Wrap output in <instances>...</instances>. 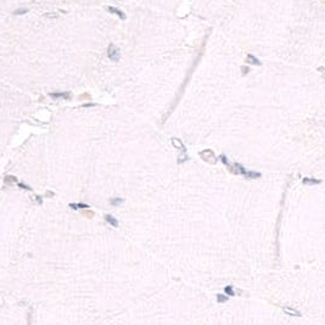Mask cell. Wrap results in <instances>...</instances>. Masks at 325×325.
I'll use <instances>...</instances> for the list:
<instances>
[{"label": "cell", "instance_id": "cell-1", "mask_svg": "<svg viewBox=\"0 0 325 325\" xmlns=\"http://www.w3.org/2000/svg\"><path fill=\"white\" fill-rule=\"evenodd\" d=\"M200 156H201V159H202L205 162L210 163V164H216L217 161H218L217 156L215 155V152H213L212 150H210V149H206V150L201 151V152H200Z\"/></svg>", "mask_w": 325, "mask_h": 325}, {"label": "cell", "instance_id": "cell-2", "mask_svg": "<svg viewBox=\"0 0 325 325\" xmlns=\"http://www.w3.org/2000/svg\"><path fill=\"white\" fill-rule=\"evenodd\" d=\"M107 56L111 61H118L121 57V51L114 44H110L107 49Z\"/></svg>", "mask_w": 325, "mask_h": 325}, {"label": "cell", "instance_id": "cell-3", "mask_svg": "<svg viewBox=\"0 0 325 325\" xmlns=\"http://www.w3.org/2000/svg\"><path fill=\"white\" fill-rule=\"evenodd\" d=\"M282 312L286 314V316H290V317H297V318H301L302 317V313L300 311H297L296 308H292V307H282L281 308Z\"/></svg>", "mask_w": 325, "mask_h": 325}, {"label": "cell", "instance_id": "cell-4", "mask_svg": "<svg viewBox=\"0 0 325 325\" xmlns=\"http://www.w3.org/2000/svg\"><path fill=\"white\" fill-rule=\"evenodd\" d=\"M172 144H173L174 148L181 150L183 154H186V148H185V145L183 144V141H181L180 139H178V138H173V139H172Z\"/></svg>", "mask_w": 325, "mask_h": 325}, {"label": "cell", "instance_id": "cell-5", "mask_svg": "<svg viewBox=\"0 0 325 325\" xmlns=\"http://www.w3.org/2000/svg\"><path fill=\"white\" fill-rule=\"evenodd\" d=\"M246 62L247 63H251V65H255V66H262V62L252 54H247L246 56Z\"/></svg>", "mask_w": 325, "mask_h": 325}, {"label": "cell", "instance_id": "cell-6", "mask_svg": "<svg viewBox=\"0 0 325 325\" xmlns=\"http://www.w3.org/2000/svg\"><path fill=\"white\" fill-rule=\"evenodd\" d=\"M107 10L110 11V12L117 15L121 20H125V13H124L122 10H119V9H117V7H113V6H107Z\"/></svg>", "mask_w": 325, "mask_h": 325}, {"label": "cell", "instance_id": "cell-7", "mask_svg": "<svg viewBox=\"0 0 325 325\" xmlns=\"http://www.w3.org/2000/svg\"><path fill=\"white\" fill-rule=\"evenodd\" d=\"M302 183L306 185H317V184H322V179H316V178H303Z\"/></svg>", "mask_w": 325, "mask_h": 325}, {"label": "cell", "instance_id": "cell-8", "mask_svg": "<svg viewBox=\"0 0 325 325\" xmlns=\"http://www.w3.org/2000/svg\"><path fill=\"white\" fill-rule=\"evenodd\" d=\"M51 98L54 99H58V98H62V99H68L71 96V94L68 92H62V93H50L49 94Z\"/></svg>", "mask_w": 325, "mask_h": 325}, {"label": "cell", "instance_id": "cell-9", "mask_svg": "<svg viewBox=\"0 0 325 325\" xmlns=\"http://www.w3.org/2000/svg\"><path fill=\"white\" fill-rule=\"evenodd\" d=\"M261 177H262V174L260 172H255V170H247V173L245 174V178H247V179H257Z\"/></svg>", "mask_w": 325, "mask_h": 325}, {"label": "cell", "instance_id": "cell-10", "mask_svg": "<svg viewBox=\"0 0 325 325\" xmlns=\"http://www.w3.org/2000/svg\"><path fill=\"white\" fill-rule=\"evenodd\" d=\"M224 292H225L228 296H230V297L235 296V291H234V286H233V285H228V286H225V287H224Z\"/></svg>", "mask_w": 325, "mask_h": 325}, {"label": "cell", "instance_id": "cell-11", "mask_svg": "<svg viewBox=\"0 0 325 325\" xmlns=\"http://www.w3.org/2000/svg\"><path fill=\"white\" fill-rule=\"evenodd\" d=\"M234 166H235V168L237 169V172H239V174H242V175L245 177V174L247 173V170L245 169V167H244V166H242L241 163H237V162H236V163H234Z\"/></svg>", "mask_w": 325, "mask_h": 325}, {"label": "cell", "instance_id": "cell-12", "mask_svg": "<svg viewBox=\"0 0 325 325\" xmlns=\"http://www.w3.org/2000/svg\"><path fill=\"white\" fill-rule=\"evenodd\" d=\"M69 207L73 210H78V208H89V205L85 204H69Z\"/></svg>", "mask_w": 325, "mask_h": 325}, {"label": "cell", "instance_id": "cell-13", "mask_svg": "<svg viewBox=\"0 0 325 325\" xmlns=\"http://www.w3.org/2000/svg\"><path fill=\"white\" fill-rule=\"evenodd\" d=\"M228 300H229V296H225V295H222V293L217 295V302L218 303H225V302H228Z\"/></svg>", "mask_w": 325, "mask_h": 325}, {"label": "cell", "instance_id": "cell-14", "mask_svg": "<svg viewBox=\"0 0 325 325\" xmlns=\"http://www.w3.org/2000/svg\"><path fill=\"white\" fill-rule=\"evenodd\" d=\"M105 218H106V222H108V223H110L112 226H117V225H118V222H117V219H114V218L111 216V215H107V216L105 217Z\"/></svg>", "mask_w": 325, "mask_h": 325}, {"label": "cell", "instance_id": "cell-15", "mask_svg": "<svg viewBox=\"0 0 325 325\" xmlns=\"http://www.w3.org/2000/svg\"><path fill=\"white\" fill-rule=\"evenodd\" d=\"M240 68H241V76H242V77H245V76L251 71L250 67H246V66H241Z\"/></svg>", "mask_w": 325, "mask_h": 325}, {"label": "cell", "instance_id": "cell-16", "mask_svg": "<svg viewBox=\"0 0 325 325\" xmlns=\"http://www.w3.org/2000/svg\"><path fill=\"white\" fill-rule=\"evenodd\" d=\"M123 202V199H112L111 200V204L113 205V206H118V205H121Z\"/></svg>", "mask_w": 325, "mask_h": 325}, {"label": "cell", "instance_id": "cell-17", "mask_svg": "<svg viewBox=\"0 0 325 325\" xmlns=\"http://www.w3.org/2000/svg\"><path fill=\"white\" fill-rule=\"evenodd\" d=\"M28 12V9H18V10H16L13 13L15 15H24V13H27Z\"/></svg>", "mask_w": 325, "mask_h": 325}, {"label": "cell", "instance_id": "cell-18", "mask_svg": "<svg viewBox=\"0 0 325 325\" xmlns=\"http://www.w3.org/2000/svg\"><path fill=\"white\" fill-rule=\"evenodd\" d=\"M18 186H21V188H23V189H26V190H31V188H29V186H27V185H24V184H22V183H20V184H18Z\"/></svg>", "mask_w": 325, "mask_h": 325}, {"label": "cell", "instance_id": "cell-19", "mask_svg": "<svg viewBox=\"0 0 325 325\" xmlns=\"http://www.w3.org/2000/svg\"><path fill=\"white\" fill-rule=\"evenodd\" d=\"M90 106H95V104H87V105H83V107H90Z\"/></svg>", "mask_w": 325, "mask_h": 325}]
</instances>
